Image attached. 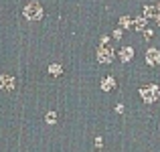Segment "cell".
Instances as JSON below:
<instances>
[{
    "label": "cell",
    "instance_id": "9c48e42d",
    "mask_svg": "<svg viewBox=\"0 0 160 152\" xmlns=\"http://www.w3.org/2000/svg\"><path fill=\"white\" fill-rule=\"evenodd\" d=\"M113 85H116V81H113V77H106V79H103V81H102V87H103V89H112V87Z\"/></svg>",
    "mask_w": 160,
    "mask_h": 152
},
{
    "label": "cell",
    "instance_id": "7c38bea8",
    "mask_svg": "<svg viewBox=\"0 0 160 152\" xmlns=\"http://www.w3.org/2000/svg\"><path fill=\"white\" fill-rule=\"evenodd\" d=\"M47 122H49V124H55V122H57V114H55V112H49L47 114Z\"/></svg>",
    "mask_w": 160,
    "mask_h": 152
},
{
    "label": "cell",
    "instance_id": "4fadbf2b",
    "mask_svg": "<svg viewBox=\"0 0 160 152\" xmlns=\"http://www.w3.org/2000/svg\"><path fill=\"white\" fill-rule=\"evenodd\" d=\"M144 35H146V39H152V28H146Z\"/></svg>",
    "mask_w": 160,
    "mask_h": 152
},
{
    "label": "cell",
    "instance_id": "3957f363",
    "mask_svg": "<svg viewBox=\"0 0 160 152\" xmlns=\"http://www.w3.org/2000/svg\"><path fill=\"white\" fill-rule=\"evenodd\" d=\"M41 16H43V8H41L39 2H28L27 6H24V18H28V20H39Z\"/></svg>",
    "mask_w": 160,
    "mask_h": 152
},
{
    "label": "cell",
    "instance_id": "5b68a950",
    "mask_svg": "<svg viewBox=\"0 0 160 152\" xmlns=\"http://www.w3.org/2000/svg\"><path fill=\"white\" fill-rule=\"evenodd\" d=\"M144 16H146V18H158L156 4H148V6H144Z\"/></svg>",
    "mask_w": 160,
    "mask_h": 152
},
{
    "label": "cell",
    "instance_id": "30bf717a",
    "mask_svg": "<svg viewBox=\"0 0 160 152\" xmlns=\"http://www.w3.org/2000/svg\"><path fill=\"white\" fill-rule=\"evenodd\" d=\"M49 73H51V75H61V65H57V63L51 65V67H49Z\"/></svg>",
    "mask_w": 160,
    "mask_h": 152
},
{
    "label": "cell",
    "instance_id": "7a4b0ae2",
    "mask_svg": "<svg viewBox=\"0 0 160 152\" xmlns=\"http://www.w3.org/2000/svg\"><path fill=\"white\" fill-rule=\"evenodd\" d=\"M140 95H142V99H144L146 104H154V101L158 99V95H160V89H158V85L150 83V85H146V87L140 89Z\"/></svg>",
    "mask_w": 160,
    "mask_h": 152
},
{
    "label": "cell",
    "instance_id": "ba28073f",
    "mask_svg": "<svg viewBox=\"0 0 160 152\" xmlns=\"http://www.w3.org/2000/svg\"><path fill=\"white\" fill-rule=\"evenodd\" d=\"M146 20H148L146 16H138V18H134V27H136L140 33H144L146 28H148V27H146Z\"/></svg>",
    "mask_w": 160,
    "mask_h": 152
},
{
    "label": "cell",
    "instance_id": "5bb4252c",
    "mask_svg": "<svg viewBox=\"0 0 160 152\" xmlns=\"http://www.w3.org/2000/svg\"><path fill=\"white\" fill-rule=\"evenodd\" d=\"M113 39H122V31L118 28V31H113Z\"/></svg>",
    "mask_w": 160,
    "mask_h": 152
},
{
    "label": "cell",
    "instance_id": "8fae6325",
    "mask_svg": "<svg viewBox=\"0 0 160 152\" xmlns=\"http://www.w3.org/2000/svg\"><path fill=\"white\" fill-rule=\"evenodd\" d=\"M120 24H122L124 28H128L130 24H132V20H130V16H122V18H120Z\"/></svg>",
    "mask_w": 160,
    "mask_h": 152
},
{
    "label": "cell",
    "instance_id": "277c9868",
    "mask_svg": "<svg viewBox=\"0 0 160 152\" xmlns=\"http://www.w3.org/2000/svg\"><path fill=\"white\" fill-rule=\"evenodd\" d=\"M146 63L148 65H160V51L156 47L146 51Z\"/></svg>",
    "mask_w": 160,
    "mask_h": 152
},
{
    "label": "cell",
    "instance_id": "8992f818",
    "mask_svg": "<svg viewBox=\"0 0 160 152\" xmlns=\"http://www.w3.org/2000/svg\"><path fill=\"white\" fill-rule=\"evenodd\" d=\"M132 57H134V49H132V47H124V49L120 51V59H122L124 63H128Z\"/></svg>",
    "mask_w": 160,
    "mask_h": 152
},
{
    "label": "cell",
    "instance_id": "6da1fadb",
    "mask_svg": "<svg viewBox=\"0 0 160 152\" xmlns=\"http://www.w3.org/2000/svg\"><path fill=\"white\" fill-rule=\"evenodd\" d=\"M98 61L99 63H112L113 61V49L109 47V37H102V41H99Z\"/></svg>",
    "mask_w": 160,
    "mask_h": 152
},
{
    "label": "cell",
    "instance_id": "52a82bcc",
    "mask_svg": "<svg viewBox=\"0 0 160 152\" xmlns=\"http://www.w3.org/2000/svg\"><path fill=\"white\" fill-rule=\"evenodd\" d=\"M0 83H2V89H12L14 79H12L10 75H0Z\"/></svg>",
    "mask_w": 160,
    "mask_h": 152
},
{
    "label": "cell",
    "instance_id": "9a60e30c",
    "mask_svg": "<svg viewBox=\"0 0 160 152\" xmlns=\"http://www.w3.org/2000/svg\"><path fill=\"white\" fill-rule=\"evenodd\" d=\"M156 8H158V18H156V20H158V24H160V2L156 4Z\"/></svg>",
    "mask_w": 160,
    "mask_h": 152
}]
</instances>
